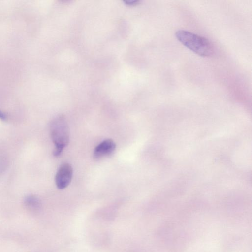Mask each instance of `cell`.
Listing matches in <instances>:
<instances>
[{
	"label": "cell",
	"instance_id": "obj_1",
	"mask_svg": "<svg viewBox=\"0 0 252 252\" xmlns=\"http://www.w3.org/2000/svg\"><path fill=\"white\" fill-rule=\"evenodd\" d=\"M175 36L183 45L199 56L208 57L213 54L212 44L204 37L183 30L177 31Z\"/></svg>",
	"mask_w": 252,
	"mask_h": 252
},
{
	"label": "cell",
	"instance_id": "obj_2",
	"mask_svg": "<svg viewBox=\"0 0 252 252\" xmlns=\"http://www.w3.org/2000/svg\"><path fill=\"white\" fill-rule=\"evenodd\" d=\"M50 133L55 145L53 155L59 156L69 141V129L67 122L63 116L56 117L50 125Z\"/></svg>",
	"mask_w": 252,
	"mask_h": 252
},
{
	"label": "cell",
	"instance_id": "obj_3",
	"mask_svg": "<svg viewBox=\"0 0 252 252\" xmlns=\"http://www.w3.org/2000/svg\"><path fill=\"white\" fill-rule=\"evenodd\" d=\"M73 169L71 165L68 163H64L59 167L56 176L55 183L60 189L66 188L71 181Z\"/></svg>",
	"mask_w": 252,
	"mask_h": 252
},
{
	"label": "cell",
	"instance_id": "obj_4",
	"mask_svg": "<svg viewBox=\"0 0 252 252\" xmlns=\"http://www.w3.org/2000/svg\"><path fill=\"white\" fill-rule=\"evenodd\" d=\"M116 149V144L112 139H106L99 143L94 151L93 156L95 159H100L111 155Z\"/></svg>",
	"mask_w": 252,
	"mask_h": 252
},
{
	"label": "cell",
	"instance_id": "obj_5",
	"mask_svg": "<svg viewBox=\"0 0 252 252\" xmlns=\"http://www.w3.org/2000/svg\"><path fill=\"white\" fill-rule=\"evenodd\" d=\"M24 204L29 211L32 212H37L41 207V203L39 199L33 195H29L24 199Z\"/></svg>",
	"mask_w": 252,
	"mask_h": 252
},
{
	"label": "cell",
	"instance_id": "obj_6",
	"mask_svg": "<svg viewBox=\"0 0 252 252\" xmlns=\"http://www.w3.org/2000/svg\"><path fill=\"white\" fill-rule=\"evenodd\" d=\"M127 5L134 6L138 4L140 2L139 0H126L125 1Z\"/></svg>",
	"mask_w": 252,
	"mask_h": 252
},
{
	"label": "cell",
	"instance_id": "obj_7",
	"mask_svg": "<svg viewBox=\"0 0 252 252\" xmlns=\"http://www.w3.org/2000/svg\"><path fill=\"white\" fill-rule=\"evenodd\" d=\"M0 119L2 121H5L7 119L6 114L0 109Z\"/></svg>",
	"mask_w": 252,
	"mask_h": 252
}]
</instances>
